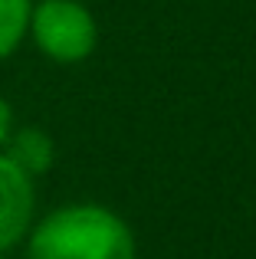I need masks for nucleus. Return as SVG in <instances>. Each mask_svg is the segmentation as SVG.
Listing matches in <instances>:
<instances>
[{"mask_svg": "<svg viewBox=\"0 0 256 259\" xmlns=\"http://www.w3.org/2000/svg\"><path fill=\"white\" fill-rule=\"evenodd\" d=\"M33 217H36L33 177L0 151V253L26 240Z\"/></svg>", "mask_w": 256, "mask_h": 259, "instance_id": "3", "label": "nucleus"}, {"mask_svg": "<svg viewBox=\"0 0 256 259\" xmlns=\"http://www.w3.org/2000/svg\"><path fill=\"white\" fill-rule=\"evenodd\" d=\"M26 259H135V233L102 203H66L30 227Z\"/></svg>", "mask_w": 256, "mask_h": 259, "instance_id": "1", "label": "nucleus"}, {"mask_svg": "<svg viewBox=\"0 0 256 259\" xmlns=\"http://www.w3.org/2000/svg\"><path fill=\"white\" fill-rule=\"evenodd\" d=\"M0 259H7V256H4V253H0Z\"/></svg>", "mask_w": 256, "mask_h": 259, "instance_id": "7", "label": "nucleus"}, {"mask_svg": "<svg viewBox=\"0 0 256 259\" xmlns=\"http://www.w3.org/2000/svg\"><path fill=\"white\" fill-rule=\"evenodd\" d=\"M4 154L36 181V177H43L53 167V161H56V145H53V138L43 128L23 125V128H13L10 132V138H7V145H4Z\"/></svg>", "mask_w": 256, "mask_h": 259, "instance_id": "4", "label": "nucleus"}, {"mask_svg": "<svg viewBox=\"0 0 256 259\" xmlns=\"http://www.w3.org/2000/svg\"><path fill=\"white\" fill-rule=\"evenodd\" d=\"M10 132H13V108H10V102L0 95V151H4Z\"/></svg>", "mask_w": 256, "mask_h": 259, "instance_id": "6", "label": "nucleus"}, {"mask_svg": "<svg viewBox=\"0 0 256 259\" xmlns=\"http://www.w3.org/2000/svg\"><path fill=\"white\" fill-rule=\"evenodd\" d=\"M36 50L53 63H82L96 53L99 26L96 17L79 0H39L30 10V33Z\"/></svg>", "mask_w": 256, "mask_h": 259, "instance_id": "2", "label": "nucleus"}, {"mask_svg": "<svg viewBox=\"0 0 256 259\" xmlns=\"http://www.w3.org/2000/svg\"><path fill=\"white\" fill-rule=\"evenodd\" d=\"M30 10L33 0H0V63L23 46L30 33Z\"/></svg>", "mask_w": 256, "mask_h": 259, "instance_id": "5", "label": "nucleus"}]
</instances>
